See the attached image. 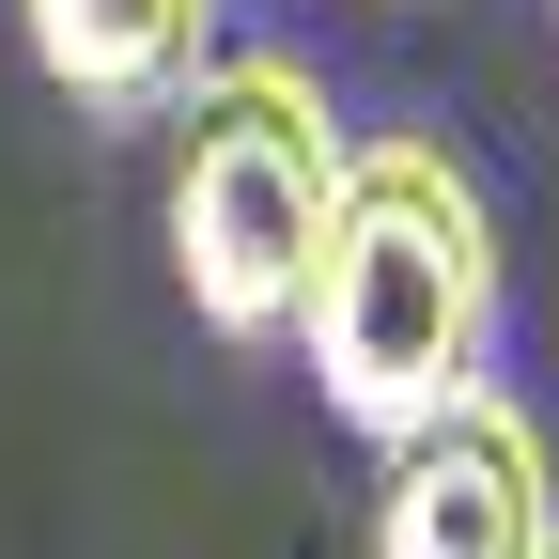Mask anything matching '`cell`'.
I'll list each match as a JSON object with an SVG mask.
<instances>
[{
  "label": "cell",
  "instance_id": "6da1fadb",
  "mask_svg": "<svg viewBox=\"0 0 559 559\" xmlns=\"http://www.w3.org/2000/svg\"><path fill=\"white\" fill-rule=\"evenodd\" d=\"M296 358L326 419H358L373 451L419 436L436 404L498 389V218H481L451 140H358L326 264L296 296Z\"/></svg>",
  "mask_w": 559,
  "mask_h": 559
},
{
  "label": "cell",
  "instance_id": "7a4b0ae2",
  "mask_svg": "<svg viewBox=\"0 0 559 559\" xmlns=\"http://www.w3.org/2000/svg\"><path fill=\"white\" fill-rule=\"evenodd\" d=\"M342 171H358V140H342L326 79L280 47H218L171 109V280L187 311L218 342H296V296L326 264V218H342Z\"/></svg>",
  "mask_w": 559,
  "mask_h": 559
},
{
  "label": "cell",
  "instance_id": "3957f363",
  "mask_svg": "<svg viewBox=\"0 0 559 559\" xmlns=\"http://www.w3.org/2000/svg\"><path fill=\"white\" fill-rule=\"evenodd\" d=\"M544 528H559V498H544V436L513 389H466L419 436H389L373 559H544Z\"/></svg>",
  "mask_w": 559,
  "mask_h": 559
},
{
  "label": "cell",
  "instance_id": "277c9868",
  "mask_svg": "<svg viewBox=\"0 0 559 559\" xmlns=\"http://www.w3.org/2000/svg\"><path fill=\"white\" fill-rule=\"evenodd\" d=\"M16 32L79 124H171L218 62V0H16Z\"/></svg>",
  "mask_w": 559,
  "mask_h": 559
},
{
  "label": "cell",
  "instance_id": "5b68a950",
  "mask_svg": "<svg viewBox=\"0 0 559 559\" xmlns=\"http://www.w3.org/2000/svg\"><path fill=\"white\" fill-rule=\"evenodd\" d=\"M544 559H559V528H544Z\"/></svg>",
  "mask_w": 559,
  "mask_h": 559
},
{
  "label": "cell",
  "instance_id": "8992f818",
  "mask_svg": "<svg viewBox=\"0 0 559 559\" xmlns=\"http://www.w3.org/2000/svg\"><path fill=\"white\" fill-rule=\"evenodd\" d=\"M544 16H559V0H544Z\"/></svg>",
  "mask_w": 559,
  "mask_h": 559
}]
</instances>
